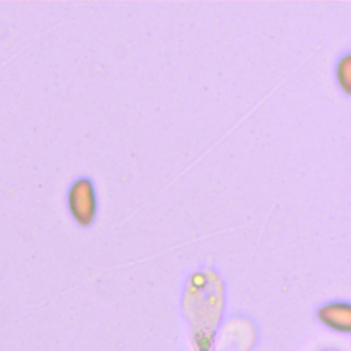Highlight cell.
I'll return each instance as SVG.
<instances>
[{
    "label": "cell",
    "instance_id": "obj_1",
    "mask_svg": "<svg viewBox=\"0 0 351 351\" xmlns=\"http://www.w3.org/2000/svg\"><path fill=\"white\" fill-rule=\"evenodd\" d=\"M67 208L71 218L82 228H89L97 217V195L93 181L86 177L75 178L67 191Z\"/></svg>",
    "mask_w": 351,
    "mask_h": 351
},
{
    "label": "cell",
    "instance_id": "obj_2",
    "mask_svg": "<svg viewBox=\"0 0 351 351\" xmlns=\"http://www.w3.org/2000/svg\"><path fill=\"white\" fill-rule=\"evenodd\" d=\"M319 318L337 330H350V304L344 302H335L324 306L318 311Z\"/></svg>",
    "mask_w": 351,
    "mask_h": 351
},
{
    "label": "cell",
    "instance_id": "obj_3",
    "mask_svg": "<svg viewBox=\"0 0 351 351\" xmlns=\"http://www.w3.org/2000/svg\"><path fill=\"white\" fill-rule=\"evenodd\" d=\"M351 52L347 51L336 62L335 77L339 88L344 92L346 96L351 92Z\"/></svg>",
    "mask_w": 351,
    "mask_h": 351
}]
</instances>
